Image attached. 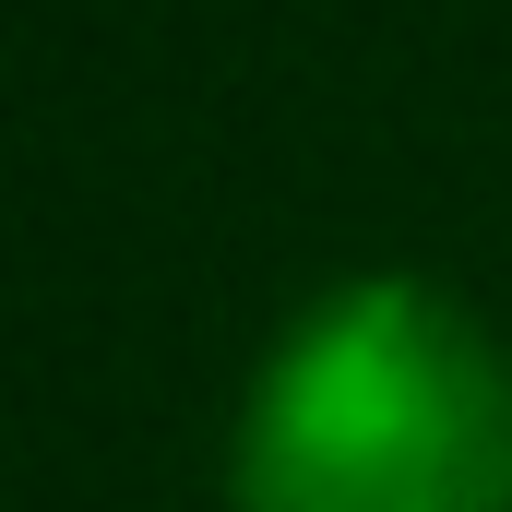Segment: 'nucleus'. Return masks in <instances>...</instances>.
<instances>
[{"label":"nucleus","mask_w":512,"mask_h":512,"mask_svg":"<svg viewBox=\"0 0 512 512\" xmlns=\"http://www.w3.org/2000/svg\"><path fill=\"white\" fill-rule=\"evenodd\" d=\"M227 512H512V346L441 274H334L227 417Z\"/></svg>","instance_id":"obj_1"}]
</instances>
